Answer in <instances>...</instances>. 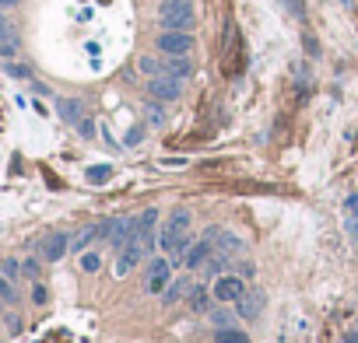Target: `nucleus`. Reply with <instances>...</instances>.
<instances>
[{
    "label": "nucleus",
    "mask_w": 358,
    "mask_h": 343,
    "mask_svg": "<svg viewBox=\"0 0 358 343\" xmlns=\"http://www.w3.org/2000/svg\"><path fill=\"white\" fill-rule=\"evenodd\" d=\"M18 49H21L18 35H15V39H4V42H0V56H4V60H15V56H18Z\"/></svg>",
    "instance_id": "nucleus-19"
},
{
    "label": "nucleus",
    "mask_w": 358,
    "mask_h": 343,
    "mask_svg": "<svg viewBox=\"0 0 358 343\" xmlns=\"http://www.w3.org/2000/svg\"><path fill=\"white\" fill-rule=\"evenodd\" d=\"M4 74H8V77H32V71H28L25 64H11V60L4 64Z\"/></svg>",
    "instance_id": "nucleus-24"
},
{
    "label": "nucleus",
    "mask_w": 358,
    "mask_h": 343,
    "mask_svg": "<svg viewBox=\"0 0 358 343\" xmlns=\"http://www.w3.org/2000/svg\"><path fill=\"white\" fill-rule=\"evenodd\" d=\"M169 277H172L169 256H165V259H155V263L147 266V291H151V295H162V291L169 288Z\"/></svg>",
    "instance_id": "nucleus-6"
},
{
    "label": "nucleus",
    "mask_w": 358,
    "mask_h": 343,
    "mask_svg": "<svg viewBox=\"0 0 358 343\" xmlns=\"http://www.w3.org/2000/svg\"><path fill=\"white\" fill-rule=\"evenodd\" d=\"M134 224H137V217H113V221H109V235H106V239H109L113 249H123V245H127V239L134 235Z\"/></svg>",
    "instance_id": "nucleus-9"
},
{
    "label": "nucleus",
    "mask_w": 358,
    "mask_h": 343,
    "mask_svg": "<svg viewBox=\"0 0 358 343\" xmlns=\"http://www.w3.org/2000/svg\"><path fill=\"white\" fill-rule=\"evenodd\" d=\"M242 291H246V288H242L239 277H218V280H215V298H218V302H239Z\"/></svg>",
    "instance_id": "nucleus-10"
},
{
    "label": "nucleus",
    "mask_w": 358,
    "mask_h": 343,
    "mask_svg": "<svg viewBox=\"0 0 358 343\" xmlns=\"http://www.w3.org/2000/svg\"><path fill=\"white\" fill-rule=\"evenodd\" d=\"M348 214H355V217H358V196H351V200H348Z\"/></svg>",
    "instance_id": "nucleus-31"
},
{
    "label": "nucleus",
    "mask_w": 358,
    "mask_h": 343,
    "mask_svg": "<svg viewBox=\"0 0 358 343\" xmlns=\"http://www.w3.org/2000/svg\"><path fill=\"white\" fill-rule=\"evenodd\" d=\"M144 256H147V252H144V245L130 235V239H127V245L120 249V259H116V277H127V273H130V270H134Z\"/></svg>",
    "instance_id": "nucleus-7"
},
{
    "label": "nucleus",
    "mask_w": 358,
    "mask_h": 343,
    "mask_svg": "<svg viewBox=\"0 0 358 343\" xmlns=\"http://www.w3.org/2000/svg\"><path fill=\"white\" fill-rule=\"evenodd\" d=\"M215 340H218V343H249V333L232 329V326H222V329L215 333Z\"/></svg>",
    "instance_id": "nucleus-15"
},
{
    "label": "nucleus",
    "mask_w": 358,
    "mask_h": 343,
    "mask_svg": "<svg viewBox=\"0 0 358 343\" xmlns=\"http://www.w3.org/2000/svg\"><path fill=\"white\" fill-rule=\"evenodd\" d=\"M165 74L186 81V77H193V60L190 56H165Z\"/></svg>",
    "instance_id": "nucleus-12"
},
{
    "label": "nucleus",
    "mask_w": 358,
    "mask_h": 343,
    "mask_svg": "<svg viewBox=\"0 0 358 343\" xmlns=\"http://www.w3.org/2000/svg\"><path fill=\"white\" fill-rule=\"evenodd\" d=\"M0 273H4L8 280H18L21 277V263L18 259H4V263H0Z\"/></svg>",
    "instance_id": "nucleus-22"
},
{
    "label": "nucleus",
    "mask_w": 358,
    "mask_h": 343,
    "mask_svg": "<svg viewBox=\"0 0 358 343\" xmlns=\"http://www.w3.org/2000/svg\"><path fill=\"white\" fill-rule=\"evenodd\" d=\"M159 18L165 32H190L193 28V4L190 0H162L159 4Z\"/></svg>",
    "instance_id": "nucleus-2"
},
{
    "label": "nucleus",
    "mask_w": 358,
    "mask_h": 343,
    "mask_svg": "<svg viewBox=\"0 0 358 343\" xmlns=\"http://www.w3.org/2000/svg\"><path fill=\"white\" fill-rule=\"evenodd\" d=\"M15 4H21V0H0V8H15Z\"/></svg>",
    "instance_id": "nucleus-32"
},
{
    "label": "nucleus",
    "mask_w": 358,
    "mask_h": 343,
    "mask_svg": "<svg viewBox=\"0 0 358 343\" xmlns=\"http://www.w3.org/2000/svg\"><path fill=\"white\" fill-rule=\"evenodd\" d=\"M159 49L165 56H190L193 53V35L190 32H162L159 35Z\"/></svg>",
    "instance_id": "nucleus-5"
},
{
    "label": "nucleus",
    "mask_w": 358,
    "mask_h": 343,
    "mask_svg": "<svg viewBox=\"0 0 358 343\" xmlns=\"http://www.w3.org/2000/svg\"><path fill=\"white\" fill-rule=\"evenodd\" d=\"M190 308H193V312H208V295H204V288H193V295H190Z\"/></svg>",
    "instance_id": "nucleus-21"
},
{
    "label": "nucleus",
    "mask_w": 358,
    "mask_h": 343,
    "mask_svg": "<svg viewBox=\"0 0 358 343\" xmlns=\"http://www.w3.org/2000/svg\"><path fill=\"white\" fill-rule=\"evenodd\" d=\"M39 252H42L46 263H60V259L71 252V239H67L64 232H53V235L42 239V249H39Z\"/></svg>",
    "instance_id": "nucleus-8"
},
{
    "label": "nucleus",
    "mask_w": 358,
    "mask_h": 343,
    "mask_svg": "<svg viewBox=\"0 0 358 343\" xmlns=\"http://www.w3.org/2000/svg\"><path fill=\"white\" fill-rule=\"evenodd\" d=\"M98 266H102L98 252H81V270H84V273H95Z\"/></svg>",
    "instance_id": "nucleus-23"
},
{
    "label": "nucleus",
    "mask_w": 358,
    "mask_h": 343,
    "mask_svg": "<svg viewBox=\"0 0 358 343\" xmlns=\"http://www.w3.org/2000/svg\"><path fill=\"white\" fill-rule=\"evenodd\" d=\"M95 239H102V228H98V224L84 228V232H78V235L71 239V252H78V256H81V252H84V249H88Z\"/></svg>",
    "instance_id": "nucleus-14"
},
{
    "label": "nucleus",
    "mask_w": 358,
    "mask_h": 343,
    "mask_svg": "<svg viewBox=\"0 0 358 343\" xmlns=\"http://www.w3.org/2000/svg\"><path fill=\"white\" fill-rule=\"evenodd\" d=\"M21 277L39 280V263H35V259H25V263H21Z\"/></svg>",
    "instance_id": "nucleus-25"
},
{
    "label": "nucleus",
    "mask_w": 358,
    "mask_h": 343,
    "mask_svg": "<svg viewBox=\"0 0 358 343\" xmlns=\"http://www.w3.org/2000/svg\"><path fill=\"white\" fill-rule=\"evenodd\" d=\"M260 308H264V295H257V291H253V295H246V291H242V298L235 302V312H239L242 319H257V315H260Z\"/></svg>",
    "instance_id": "nucleus-11"
},
{
    "label": "nucleus",
    "mask_w": 358,
    "mask_h": 343,
    "mask_svg": "<svg viewBox=\"0 0 358 343\" xmlns=\"http://www.w3.org/2000/svg\"><path fill=\"white\" fill-rule=\"evenodd\" d=\"M57 112H60V120H67V123H81L84 120V105L78 102V98H60L57 102Z\"/></svg>",
    "instance_id": "nucleus-13"
},
{
    "label": "nucleus",
    "mask_w": 358,
    "mask_h": 343,
    "mask_svg": "<svg viewBox=\"0 0 358 343\" xmlns=\"http://www.w3.org/2000/svg\"><path fill=\"white\" fill-rule=\"evenodd\" d=\"M190 224H193V217H190V210H186V207H176V210L165 217L162 232H159V245L165 249V256H169V259H186Z\"/></svg>",
    "instance_id": "nucleus-1"
},
{
    "label": "nucleus",
    "mask_w": 358,
    "mask_h": 343,
    "mask_svg": "<svg viewBox=\"0 0 358 343\" xmlns=\"http://www.w3.org/2000/svg\"><path fill=\"white\" fill-rule=\"evenodd\" d=\"M78 130H81V137H91V133H95V123H91V120H81Z\"/></svg>",
    "instance_id": "nucleus-29"
},
{
    "label": "nucleus",
    "mask_w": 358,
    "mask_h": 343,
    "mask_svg": "<svg viewBox=\"0 0 358 343\" xmlns=\"http://www.w3.org/2000/svg\"><path fill=\"white\" fill-rule=\"evenodd\" d=\"M0 302H4V305H15V302H18V291H15V280H8L4 273H0Z\"/></svg>",
    "instance_id": "nucleus-16"
},
{
    "label": "nucleus",
    "mask_w": 358,
    "mask_h": 343,
    "mask_svg": "<svg viewBox=\"0 0 358 343\" xmlns=\"http://www.w3.org/2000/svg\"><path fill=\"white\" fill-rule=\"evenodd\" d=\"M4 39H15V28H11V21L4 15H0V42H4Z\"/></svg>",
    "instance_id": "nucleus-27"
},
{
    "label": "nucleus",
    "mask_w": 358,
    "mask_h": 343,
    "mask_svg": "<svg viewBox=\"0 0 358 343\" xmlns=\"http://www.w3.org/2000/svg\"><path fill=\"white\" fill-rule=\"evenodd\" d=\"M190 288V280H176L172 288H165V305H172V302H179V295Z\"/></svg>",
    "instance_id": "nucleus-20"
},
{
    "label": "nucleus",
    "mask_w": 358,
    "mask_h": 343,
    "mask_svg": "<svg viewBox=\"0 0 358 343\" xmlns=\"http://www.w3.org/2000/svg\"><path fill=\"white\" fill-rule=\"evenodd\" d=\"M147 116H151V123H162L165 120V112H162V105H159V98L147 105Z\"/></svg>",
    "instance_id": "nucleus-26"
},
{
    "label": "nucleus",
    "mask_w": 358,
    "mask_h": 343,
    "mask_svg": "<svg viewBox=\"0 0 358 343\" xmlns=\"http://www.w3.org/2000/svg\"><path fill=\"white\" fill-rule=\"evenodd\" d=\"M109 176H113L109 165H91V168H88V183H106Z\"/></svg>",
    "instance_id": "nucleus-18"
},
{
    "label": "nucleus",
    "mask_w": 358,
    "mask_h": 343,
    "mask_svg": "<svg viewBox=\"0 0 358 343\" xmlns=\"http://www.w3.org/2000/svg\"><path fill=\"white\" fill-rule=\"evenodd\" d=\"M141 71H144V74H151V77H155V74H165V60H155V56H144V60H141Z\"/></svg>",
    "instance_id": "nucleus-17"
},
{
    "label": "nucleus",
    "mask_w": 358,
    "mask_h": 343,
    "mask_svg": "<svg viewBox=\"0 0 358 343\" xmlns=\"http://www.w3.org/2000/svg\"><path fill=\"white\" fill-rule=\"evenodd\" d=\"M155 224H159V210H155V207H147V210L137 217V224H134V239L144 245V252L155 249Z\"/></svg>",
    "instance_id": "nucleus-4"
},
{
    "label": "nucleus",
    "mask_w": 358,
    "mask_h": 343,
    "mask_svg": "<svg viewBox=\"0 0 358 343\" xmlns=\"http://www.w3.org/2000/svg\"><path fill=\"white\" fill-rule=\"evenodd\" d=\"M147 95L159 98V102H176L183 95V81L172 77V74H155V77L147 81Z\"/></svg>",
    "instance_id": "nucleus-3"
},
{
    "label": "nucleus",
    "mask_w": 358,
    "mask_h": 343,
    "mask_svg": "<svg viewBox=\"0 0 358 343\" xmlns=\"http://www.w3.org/2000/svg\"><path fill=\"white\" fill-rule=\"evenodd\" d=\"M141 140H144V127H134V130H130V137H127V144L134 147V144H141Z\"/></svg>",
    "instance_id": "nucleus-28"
},
{
    "label": "nucleus",
    "mask_w": 358,
    "mask_h": 343,
    "mask_svg": "<svg viewBox=\"0 0 358 343\" xmlns=\"http://www.w3.org/2000/svg\"><path fill=\"white\" fill-rule=\"evenodd\" d=\"M32 302H39V305L46 302V288H42V284H35V288H32Z\"/></svg>",
    "instance_id": "nucleus-30"
}]
</instances>
